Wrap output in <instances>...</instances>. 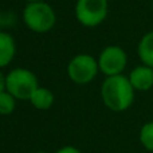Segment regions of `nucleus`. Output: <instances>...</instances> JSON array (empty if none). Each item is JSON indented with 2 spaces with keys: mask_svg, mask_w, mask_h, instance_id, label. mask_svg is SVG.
Listing matches in <instances>:
<instances>
[{
  "mask_svg": "<svg viewBox=\"0 0 153 153\" xmlns=\"http://www.w3.org/2000/svg\"><path fill=\"white\" fill-rule=\"evenodd\" d=\"M134 91L128 76L122 74L106 76L101 86V98L110 110L125 111L134 101Z\"/></svg>",
  "mask_w": 153,
  "mask_h": 153,
  "instance_id": "1",
  "label": "nucleus"
},
{
  "mask_svg": "<svg viewBox=\"0 0 153 153\" xmlns=\"http://www.w3.org/2000/svg\"><path fill=\"white\" fill-rule=\"evenodd\" d=\"M23 22L30 31L46 34L55 26L56 13L54 8L46 1L27 3L23 10Z\"/></svg>",
  "mask_w": 153,
  "mask_h": 153,
  "instance_id": "2",
  "label": "nucleus"
},
{
  "mask_svg": "<svg viewBox=\"0 0 153 153\" xmlns=\"http://www.w3.org/2000/svg\"><path fill=\"white\" fill-rule=\"evenodd\" d=\"M39 87L38 78L31 70L18 67L5 75V90L16 100L30 101L34 91Z\"/></svg>",
  "mask_w": 153,
  "mask_h": 153,
  "instance_id": "3",
  "label": "nucleus"
},
{
  "mask_svg": "<svg viewBox=\"0 0 153 153\" xmlns=\"http://www.w3.org/2000/svg\"><path fill=\"white\" fill-rule=\"evenodd\" d=\"M108 11V0H76L74 12L79 24L91 28L105 22Z\"/></svg>",
  "mask_w": 153,
  "mask_h": 153,
  "instance_id": "4",
  "label": "nucleus"
},
{
  "mask_svg": "<svg viewBox=\"0 0 153 153\" xmlns=\"http://www.w3.org/2000/svg\"><path fill=\"white\" fill-rule=\"evenodd\" d=\"M100 71L98 61L90 54H76L67 65V75L76 85H87Z\"/></svg>",
  "mask_w": 153,
  "mask_h": 153,
  "instance_id": "5",
  "label": "nucleus"
},
{
  "mask_svg": "<svg viewBox=\"0 0 153 153\" xmlns=\"http://www.w3.org/2000/svg\"><path fill=\"white\" fill-rule=\"evenodd\" d=\"M100 71L106 76L120 75L125 70L128 63V55L120 46H106L98 56Z\"/></svg>",
  "mask_w": 153,
  "mask_h": 153,
  "instance_id": "6",
  "label": "nucleus"
},
{
  "mask_svg": "<svg viewBox=\"0 0 153 153\" xmlns=\"http://www.w3.org/2000/svg\"><path fill=\"white\" fill-rule=\"evenodd\" d=\"M129 81L137 91H148L153 87V67L141 65L130 71Z\"/></svg>",
  "mask_w": 153,
  "mask_h": 153,
  "instance_id": "7",
  "label": "nucleus"
},
{
  "mask_svg": "<svg viewBox=\"0 0 153 153\" xmlns=\"http://www.w3.org/2000/svg\"><path fill=\"white\" fill-rule=\"evenodd\" d=\"M16 54V42L8 32L0 31V69L8 66Z\"/></svg>",
  "mask_w": 153,
  "mask_h": 153,
  "instance_id": "8",
  "label": "nucleus"
},
{
  "mask_svg": "<svg viewBox=\"0 0 153 153\" xmlns=\"http://www.w3.org/2000/svg\"><path fill=\"white\" fill-rule=\"evenodd\" d=\"M137 54L143 65L153 67V31H149L141 38L137 46Z\"/></svg>",
  "mask_w": 153,
  "mask_h": 153,
  "instance_id": "9",
  "label": "nucleus"
},
{
  "mask_svg": "<svg viewBox=\"0 0 153 153\" xmlns=\"http://www.w3.org/2000/svg\"><path fill=\"white\" fill-rule=\"evenodd\" d=\"M30 102L38 110H47L54 103V94L47 87L39 86L30 98Z\"/></svg>",
  "mask_w": 153,
  "mask_h": 153,
  "instance_id": "10",
  "label": "nucleus"
},
{
  "mask_svg": "<svg viewBox=\"0 0 153 153\" xmlns=\"http://www.w3.org/2000/svg\"><path fill=\"white\" fill-rule=\"evenodd\" d=\"M16 108V98L12 94L4 90L0 93V114L1 116H8L11 114Z\"/></svg>",
  "mask_w": 153,
  "mask_h": 153,
  "instance_id": "11",
  "label": "nucleus"
},
{
  "mask_svg": "<svg viewBox=\"0 0 153 153\" xmlns=\"http://www.w3.org/2000/svg\"><path fill=\"white\" fill-rule=\"evenodd\" d=\"M140 143L145 149L153 152V121L143 125L140 130Z\"/></svg>",
  "mask_w": 153,
  "mask_h": 153,
  "instance_id": "12",
  "label": "nucleus"
},
{
  "mask_svg": "<svg viewBox=\"0 0 153 153\" xmlns=\"http://www.w3.org/2000/svg\"><path fill=\"white\" fill-rule=\"evenodd\" d=\"M55 153H82V152L79 151V149L74 148V146H63V148H61Z\"/></svg>",
  "mask_w": 153,
  "mask_h": 153,
  "instance_id": "13",
  "label": "nucleus"
},
{
  "mask_svg": "<svg viewBox=\"0 0 153 153\" xmlns=\"http://www.w3.org/2000/svg\"><path fill=\"white\" fill-rule=\"evenodd\" d=\"M4 90H5V75L0 70V93L4 91Z\"/></svg>",
  "mask_w": 153,
  "mask_h": 153,
  "instance_id": "14",
  "label": "nucleus"
},
{
  "mask_svg": "<svg viewBox=\"0 0 153 153\" xmlns=\"http://www.w3.org/2000/svg\"><path fill=\"white\" fill-rule=\"evenodd\" d=\"M27 3H38V1H45V0H26Z\"/></svg>",
  "mask_w": 153,
  "mask_h": 153,
  "instance_id": "15",
  "label": "nucleus"
},
{
  "mask_svg": "<svg viewBox=\"0 0 153 153\" xmlns=\"http://www.w3.org/2000/svg\"><path fill=\"white\" fill-rule=\"evenodd\" d=\"M1 24H3V19H1V13H0V31H1Z\"/></svg>",
  "mask_w": 153,
  "mask_h": 153,
  "instance_id": "16",
  "label": "nucleus"
},
{
  "mask_svg": "<svg viewBox=\"0 0 153 153\" xmlns=\"http://www.w3.org/2000/svg\"><path fill=\"white\" fill-rule=\"evenodd\" d=\"M35 153H47V152H42V151H40V152H35Z\"/></svg>",
  "mask_w": 153,
  "mask_h": 153,
  "instance_id": "17",
  "label": "nucleus"
},
{
  "mask_svg": "<svg viewBox=\"0 0 153 153\" xmlns=\"http://www.w3.org/2000/svg\"><path fill=\"white\" fill-rule=\"evenodd\" d=\"M152 4H153V1H152Z\"/></svg>",
  "mask_w": 153,
  "mask_h": 153,
  "instance_id": "18",
  "label": "nucleus"
}]
</instances>
